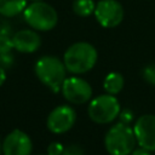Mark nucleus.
<instances>
[{"instance_id": "423d86ee", "label": "nucleus", "mask_w": 155, "mask_h": 155, "mask_svg": "<svg viewBox=\"0 0 155 155\" xmlns=\"http://www.w3.org/2000/svg\"><path fill=\"white\" fill-rule=\"evenodd\" d=\"M96 21L103 28H115L117 27L125 16L122 5L117 0H99L94 8Z\"/></svg>"}, {"instance_id": "a211bd4d", "label": "nucleus", "mask_w": 155, "mask_h": 155, "mask_svg": "<svg viewBox=\"0 0 155 155\" xmlns=\"http://www.w3.org/2000/svg\"><path fill=\"white\" fill-rule=\"evenodd\" d=\"M63 149H64V147H63L62 143H59V142H52L47 147V154L48 155H62Z\"/></svg>"}, {"instance_id": "b1692460", "label": "nucleus", "mask_w": 155, "mask_h": 155, "mask_svg": "<svg viewBox=\"0 0 155 155\" xmlns=\"http://www.w3.org/2000/svg\"><path fill=\"white\" fill-rule=\"evenodd\" d=\"M2 153V147H1V144H0V154Z\"/></svg>"}, {"instance_id": "aec40b11", "label": "nucleus", "mask_w": 155, "mask_h": 155, "mask_svg": "<svg viewBox=\"0 0 155 155\" xmlns=\"http://www.w3.org/2000/svg\"><path fill=\"white\" fill-rule=\"evenodd\" d=\"M12 62H13V59H12V56L10 54V52H8V53H2V54H0V63H1V67H4V68L10 67V65L12 64Z\"/></svg>"}, {"instance_id": "6ab92c4d", "label": "nucleus", "mask_w": 155, "mask_h": 155, "mask_svg": "<svg viewBox=\"0 0 155 155\" xmlns=\"http://www.w3.org/2000/svg\"><path fill=\"white\" fill-rule=\"evenodd\" d=\"M117 117L120 119L119 122H122L125 125H130L133 121V113L130 109H124V110H120V114Z\"/></svg>"}, {"instance_id": "f257e3e1", "label": "nucleus", "mask_w": 155, "mask_h": 155, "mask_svg": "<svg viewBox=\"0 0 155 155\" xmlns=\"http://www.w3.org/2000/svg\"><path fill=\"white\" fill-rule=\"evenodd\" d=\"M98 53L96 47L86 41L71 44L63 54V63L67 71L71 74H85L97 63Z\"/></svg>"}, {"instance_id": "4468645a", "label": "nucleus", "mask_w": 155, "mask_h": 155, "mask_svg": "<svg viewBox=\"0 0 155 155\" xmlns=\"http://www.w3.org/2000/svg\"><path fill=\"white\" fill-rule=\"evenodd\" d=\"M96 2L94 0H74L73 11L79 17H88L94 13Z\"/></svg>"}, {"instance_id": "f3484780", "label": "nucleus", "mask_w": 155, "mask_h": 155, "mask_svg": "<svg viewBox=\"0 0 155 155\" xmlns=\"http://www.w3.org/2000/svg\"><path fill=\"white\" fill-rule=\"evenodd\" d=\"M62 155H85V151L80 145L70 144L68 147H64Z\"/></svg>"}, {"instance_id": "dca6fc26", "label": "nucleus", "mask_w": 155, "mask_h": 155, "mask_svg": "<svg viewBox=\"0 0 155 155\" xmlns=\"http://www.w3.org/2000/svg\"><path fill=\"white\" fill-rule=\"evenodd\" d=\"M13 48L12 45V38H10L6 34H0V54L8 53Z\"/></svg>"}, {"instance_id": "9d476101", "label": "nucleus", "mask_w": 155, "mask_h": 155, "mask_svg": "<svg viewBox=\"0 0 155 155\" xmlns=\"http://www.w3.org/2000/svg\"><path fill=\"white\" fill-rule=\"evenodd\" d=\"M1 147L4 155H30L33 142L25 132L13 130L5 137Z\"/></svg>"}, {"instance_id": "5701e85b", "label": "nucleus", "mask_w": 155, "mask_h": 155, "mask_svg": "<svg viewBox=\"0 0 155 155\" xmlns=\"http://www.w3.org/2000/svg\"><path fill=\"white\" fill-rule=\"evenodd\" d=\"M28 1H30V2H35V1H44V0H28Z\"/></svg>"}, {"instance_id": "20e7f679", "label": "nucleus", "mask_w": 155, "mask_h": 155, "mask_svg": "<svg viewBox=\"0 0 155 155\" xmlns=\"http://www.w3.org/2000/svg\"><path fill=\"white\" fill-rule=\"evenodd\" d=\"M136 143L132 127L122 122L113 125L104 136V147L109 155H130Z\"/></svg>"}, {"instance_id": "412c9836", "label": "nucleus", "mask_w": 155, "mask_h": 155, "mask_svg": "<svg viewBox=\"0 0 155 155\" xmlns=\"http://www.w3.org/2000/svg\"><path fill=\"white\" fill-rule=\"evenodd\" d=\"M130 155H151V151L148 150V149H144V148L139 147L137 149H133Z\"/></svg>"}, {"instance_id": "4be33fe9", "label": "nucleus", "mask_w": 155, "mask_h": 155, "mask_svg": "<svg viewBox=\"0 0 155 155\" xmlns=\"http://www.w3.org/2000/svg\"><path fill=\"white\" fill-rule=\"evenodd\" d=\"M5 81H6V71H5V68L0 65V87Z\"/></svg>"}, {"instance_id": "393cba45", "label": "nucleus", "mask_w": 155, "mask_h": 155, "mask_svg": "<svg viewBox=\"0 0 155 155\" xmlns=\"http://www.w3.org/2000/svg\"><path fill=\"white\" fill-rule=\"evenodd\" d=\"M40 155H42V154H40ZM46 155H48V154H46Z\"/></svg>"}, {"instance_id": "0eeeda50", "label": "nucleus", "mask_w": 155, "mask_h": 155, "mask_svg": "<svg viewBox=\"0 0 155 155\" xmlns=\"http://www.w3.org/2000/svg\"><path fill=\"white\" fill-rule=\"evenodd\" d=\"M63 97L71 104H85L91 101L92 87L82 78L69 76L65 78L61 87Z\"/></svg>"}, {"instance_id": "f03ea898", "label": "nucleus", "mask_w": 155, "mask_h": 155, "mask_svg": "<svg viewBox=\"0 0 155 155\" xmlns=\"http://www.w3.org/2000/svg\"><path fill=\"white\" fill-rule=\"evenodd\" d=\"M34 71L36 78L51 91L58 92L67 78V68L58 57L56 56H42L35 65Z\"/></svg>"}, {"instance_id": "ddd939ff", "label": "nucleus", "mask_w": 155, "mask_h": 155, "mask_svg": "<svg viewBox=\"0 0 155 155\" xmlns=\"http://www.w3.org/2000/svg\"><path fill=\"white\" fill-rule=\"evenodd\" d=\"M124 85H125V79L122 74L117 71L109 73L104 78V81H103V88L105 93L114 94V96H116L124 88Z\"/></svg>"}, {"instance_id": "9b49d317", "label": "nucleus", "mask_w": 155, "mask_h": 155, "mask_svg": "<svg viewBox=\"0 0 155 155\" xmlns=\"http://www.w3.org/2000/svg\"><path fill=\"white\" fill-rule=\"evenodd\" d=\"M13 48L22 53H33L41 46V38L34 29H22L12 36Z\"/></svg>"}, {"instance_id": "1a4fd4ad", "label": "nucleus", "mask_w": 155, "mask_h": 155, "mask_svg": "<svg viewBox=\"0 0 155 155\" xmlns=\"http://www.w3.org/2000/svg\"><path fill=\"white\" fill-rule=\"evenodd\" d=\"M132 130L136 137V142L139 147L150 151L155 150V115H140L136 120Z\"/></svg>"}, {"instance_id": "f8f14e48", "label": "nucleus", "mask_w": 155, "mask_h": 155, "mask_svg": "<svg viewBox=\"0 0 155 155\" xmlns=\"http://www.w3.org/2000/svg\"><path fill=\"white\" fill-rule=\"evenodd\" d=\"M28 0H0V15L4 17H15L24 11Z\"/></svg>"}, {"instance_id": "39448f33", "label": "nucleus", "mask_w": 155, "mask_h": 155, "mask_svg": "<svg viewBox=\"0 0 155 155\" xmlns=\"http://www.w3.org/2000/svg\"><path fill=\"white\" fill-rule=\"evenodd\" d=\"M120 102L114 94L104 93L92 98L87 107L90 119L99 125H105L114 121L120 114Z\"/></svg>"}, {"instance_id": "7ed1b4c3", "label": "nucleus", "mask_w": 155, "mask_h": 155, "mask_svg": "<svg viewBox=\"0 0 155 155\" xmlns=\"http://www.w3.org/2000/svg\"><path fill=\"white\" fill-rule=\"evenodd\" d=\"M22 13L25 23L36 31H48L58 23V13L56 8L44 1L28 4Z\"/></svg>"}, {"instance_id": "2eb2a0df", "label": "nucleus", "mask_w": 155, "mask_h": 155, "mask_svg": "<svg viewBox=\"0 0 155 155\" xmlns=\"http://www.w3.org/2000/svg\"><path fill=\"white\" fill-rule=\"evenodd\" d=\"M142 78L148 84L155 86V63L148 64L142 69Z\"/></svg>"}, {"instance_id": "6e6552de", "label": "nucleus", "mask_w": 155, "mask_h": 155, "mask_svg": "<svg viewBox=\"0 0 155 155\" xmlns=\"http://www.w3.org/2000/svg\"><path fill=\"white\" fill-rule=\"evenodd\" d=\"M76 122V111L74 108L62 104L51 110L47 116L46 126L48 131L54 134H62L68 132Z\"/></svg>"}]
</instances>
